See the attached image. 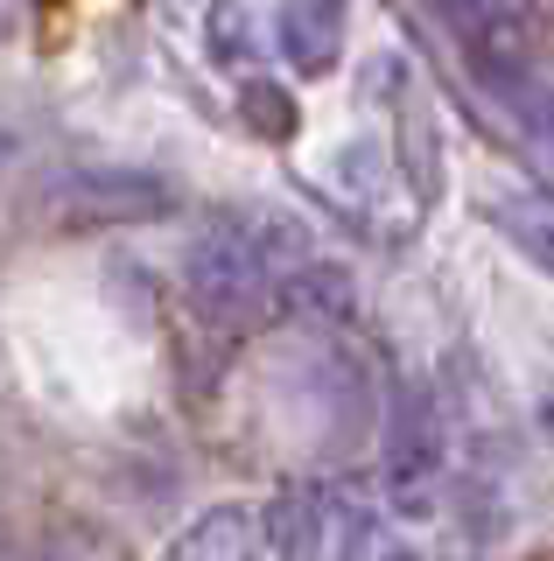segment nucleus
I'll return each instance as SVG.
<instances>
[{
    "label": "nucleus",
    "instance_id": "11",
    "mask_svg": "<svg viewBox=\"0 0 554 561\" xmlns=\"http://www.w3.org/2000/svg\"><path fill=\"white\" fill-rule=\"evenodd\" d=\"M204 43H211L218 64H246V8H239V0H211V14H204Z\"/></svg>",
    "mask_w": 554,
    "mask_h": 561
},
{
    "label": "nucleus",
    "instance_id": "9",
    "mask_svg": "<svg viewBox=\"0 0 554 561\" xmlns=\"http://www.w3.org/2000/svg\"><path fill=\"white\" fill-rule=\"evenodd\" d=\"M288 302L309 316H351V274L344 267H302L288 280Z\"/></svg>",
    "mask_w": 554,
    "mask_h": 561
},
{
    "label": "nucleus",
    "instance_id": "5",
    "mask_svg": "<svg viewBox=\"0 0 554 561\" xmlns=\"http://www.w3.org/2000/svg\"><path fill=\"white\" fill-rule=\"evenodd\" d=\"M162 561H267L259 513H246V505H211L204 519H189L183 534L169 540Z\"/></svg>",
    "mask_w": 554,
    "mask_h": 561
},
{
    "label": "nucleus",
    "instance_id": "12",
    "mask_svg": "<svg viewBox=\"0 0 554 561\" xmlns=\"http://www.w3.org/2000/svg\"><path fill=\"white\" fill-rule=\"evenodd\" d=\"M547 113H554V92H547Z\"/></svg>",
    "mask_w": 554,
    "mask_h": 561
},
{
    "label": "nucleus",
    "instance_id": "6",
    "mask_svg": "<svg viewBox=\"0 0 554 561\" xmlns=\"http://www.w3.org/2000/svg\"><path fill=\"white\" fill-rule=\"evenodd\" d=\"M281 57L302 78H323L344 57V0H288L281 8Z\"/></svg>",
    "mask_w": 554,
    "mask_h": 561
},
{
    "label": "nucleus",
    "instance_id": "4",
    "mask_svg": "<svg viewBox=\"0 0 554 561\" xmlns=\"http://www.w3.org/2000/svg\"><path fill=\"white\" fill-rule=\"evenodd\" d=\"M259 534H267V548L281 554V561H331L337 554V534H344V499L296 484V491H281V499L267 505Z\"/></svg>",
    "mask_w": 554,
    "mask_h": 561
},
{
    "label": "nucleus",
    "instance_id": "2",
    "mask_svg": "<svg viewBox=\"0 0 554 561\" xmlns=\"http://www.w3.org/2000/svg\"><path fill=\"white\" fill-rule=\"evenodd\" d=\"M49 210L64 225H148L176 210V190L148 169H71L57 190H49Z\"/></svg>",
    "mask_w": 554,
    "mask_h": 561
},
{
    "label": "nucleus",
    "instance_id": "10",
    "mask_svg": "<svg viewBox=\"0 0 554 561\" xmlns=\"http://www.w3.org/2000/svg\"><path fill=\"white\" fill-rule=\"evenodd\" d=\"M239 105H246L253 134H267V140H288V134H296V99H288L281 84H246Z\"/></svg>",
    "mask_w": 554,
    "mask_h": 561
},
{
    "label": "nucleus",
    "instance_id": "3",
    "mask_svg": "<svg viewBox=\"0 0 554 561\" xmlns=\"http://www.w3.org/2000/svg\"><path fill=\"white\" fill-rule=\"evenodd\" d=\"M442 421L436 408H428L422 393H401L393 400V428H386V491H393V505L414 519H428L436 513V484H442Z\"/></svg>",
    "mask_w": 554,
    "mask_h": 561
},
{
    "label": "nucleus",
    "instance_id": "7",
    "mask_svg": "<svg viewBox=\"0 0 554 561\" xmlns=\"http://www.w3.org/2000/svg\"><path fill=\"white\" fill-rule=\"evenodd\" d=\"M498 232H506L541 274H554V190H527V197H506V204H498Z\"/></svg>",
    "mask_w": 554,
    "mask_h": 561
},
{
    "label": "nucleus",
    "instance_id": "8",
    "mask_svg": "<svg viewBox=\"0 0 554 561\" xmlns=\"http://www.w3.org/2000/svg\"><path fill=\"white\" fill-rule=\"evenodd\" d=\"M337 554L344 561H422L407 548L401 534H393L386 519H372V513H358L351 499H344V534H337Z\"/></svg>",
    "mask_w": 554,
    "mask_h": 561
},
{
    "label": "nucleus",
    "instance_id": "1",
    "mask_svg": "<svg viewBox=\"0 0 554 561\" xmlns=\"http://www.w3.org/2000/svg\"><path fill=\"white\" fill-rule=\"evenodd\" d=\"M183 288L211 323H239V316H253L274 295V260H267V245H259L253 225L232 218V225H211L204 239H189Z\"/></svg>",
    "mask_w": 554,
    "mask_h": 561
}]
</instances>
